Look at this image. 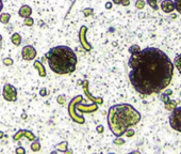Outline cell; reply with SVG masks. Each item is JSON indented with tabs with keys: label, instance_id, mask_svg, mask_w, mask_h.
I'll list each match as a JSON object with an SVG mask.
<instances>
[{
	"label": "cell",
	"instance_id": "cell-1",
	"mask_svg": "<svg viewBox=\"0 0 181 154\" xmlns=\"http://www.w3.org/2000/svg\"><path fill=\"white\" fill-rule=\"evenodd\" d=\"M128 65L131 69L129 80L132 87L146 96L162 92L174 75V64L170 57L156 47H146L132 54Z\"/></svg>",
	"mask_w": 181,
	"mask_h": 154
},
{
	"label": "cell",
	"instance_id": "cell-2",
	"mask_svg": "<svg viewBox=\"0 0 181 154\" xmlns=\"http://www.w3.org/2000/svg\"><path fill=\"white\" fill-rule=\"evenodd\" d=\"M141 113L130 104H117L110 107L108 124L112 133L117 137L122 136L130 126L138 124Z\"/></svg>",
	"mask_w": 181,
	"mask_h": 154
},
{
	"label": "cell",
	"instance_id": "cell-3",
	"mask_svg": "<svg viewBox=\"0 0 181 154\" xmlns=\"http://www.w3.org/2000/svg\"><path fill=\"white\" fill-rule=\"evenodd\" d=\"M50 69L57 74H69L75 72L77 56L68 46L60 45L51 48L46 55Z\"/></svg>",
	"mask_w": 181,
	"mask_h": 154
},
{
	"label": "cell",
	"instance_id": "cell-4",
	"mask_svg": "<svg viewBox=\"0 0 181 154\" xmlns=\"http://www.w3.org/2000/svg\"><path fill=\"white\" fill-rule=\"evenodd\" d=\"M170 124L173 129L181 132V106L176 107L170 116Z\"/></svg>",
	"mask_w": 181,
	"mask_h": 154
},
{
	"label": "cell",
	"instance_id": "cell-5",
	"mask_svg": "<svg viewBox=\"0 0 181 154\" xmlns=\"http://www.w3.org/2000/svg\"><path fill=\"white\" fill-rule=\"evenodd\" d=\"M3 98L10 102H14L17 100V90L14 86L10 84L5 85L3 87Z\"/></svg>",
	"mask_w": 181,
	"mask_h": 154
},
{
	"label": "cell",
	"instance_id": "cell-6",
	"mask_svg": "<svg viewBox=\"0 0 181 154\" xmlns=\"http://www.w3.org/2000/svg\"><path fill=\"white\" fill-rule=\"evenodd\" d=\"M21 55H23L24 59L30 61V60H33L36 57V50L32 45H26L21 50Z\"/></svg>",
	"mask_w": 181,
	"mask_h": 154
},
{
	"label": "cell",
	"instance_id": "cell-7",
	"mask_svg": "<svg viewBox=\"0 0 181 154\" xmlns=\"http://www.w3.org/2000/svg\"><path fill=\"white\" fill-rule=\"evenodd\" d=\"M161 10L164 13H172L175 11V3L173 0H163L161 2Z\"/></svg>",
	"mask_w": 181,
	"mask_h": 154
},
{
	"label": "cell",
	"instance_id": "cell-8",
	"mask_svg": "<svg viewBox=\"0 0 181 154\" xmlns=\"http://www.w3.org/2000/svg\"><path fill=\"white\" fill-rule=\"evenodd\" d=\"M31 13H32V10L29 5H23V7L21 8V10H19V15L24 18L29 17V16L31 15Z\"/></svg>",
	"mask_w": 181,
	"mask_h": 154
},
{
	"label": "cell",
	"instance_id": "cell-9",
	"mask_svg": "<svg viewBox=\"0 0 181 154\" xmlns=\"http://www.w3.org/2000/svg\"><path fill=\"white\" fill-rule=\"evenodd\" d=\"M11 41H12V43H13L14 45H16V46L21 45V36L19 35L18 33H14L13 35H12V38H11Z\"/></svg>",
	"mask_w": 181,
	"mask_h": 154
},
{
	"label": "cell",
	"instance_id": "cell-10",
	"mask_svg": "<svg viewBox=\"0 0 181 154\" xmlns=\"http://www.w3.org/2000/svg\"><path fill=\"white\" fill-rule=\"evenodd\" d=\"M164 107H165L166 110L168 111H173L175 108L177 107V104H176V101H168L167 103H165V105H164Z\"/></svg>",
	"mask_w": 181,
	"mask_h": 154
},
{
	"label": "cell",
	"instance_id": "cell-11",
	"mask_svg": "<svg viewBox=\"0 0 181 154\" xmlns=\"http://www.w3.org/2000/svg\"><path fill=\"white\" fill-rule=\"evenodd\" d=\"M174 63H175V65H176V68H177V70H178V72L180 73V75H181V54L180 55H177V56L175 57Z\"/></svg>",
	"mask_w": 181,
	"mask_h": 154
},
{
	"label": "cell",
	"instance_id": "cell-12",
	"mask_svg": "<svg viewBox=\"0 0 181 154\" xmlns=\"http://www.w3.org/2000/svg\"><path fill=\"white\" fill-rule=\"evenodd\" d=\"M34 66L39 69L40 75H41V76H45V74H46V73H45V68H44V66L42 65L41 62H35V63H34Z\"/></svg>",
	"mask_w": 181,
	"mask_h": 154
},
{
	"label": "cell",
	"instance_id": "cell-13",
	"mask_svg": "<svg viewBox=\"0 0 181 154\" xmlns=\"http://www.w3.org/2000/svg\"><path fill=\"white\" fill-rule=\"evenodd\" d=\"M160 0H147V3L150 8H152L154 10H159L158 7V2Z\"/></svg>",
	"mask_w": 181,
	"mask_h": 154
},
{
	"label": "cell",
	"instance_id": "cell-14",
	"mask_svg": "<svg viewBox=\"0 0 181 154\" xmlns=\"http://www.w3.org/2000/svg\"><path fill=\"white\" fill-rule=\"evenodd\" d=\"M9 19H10V14L8 13H3L0 16V22L3 24H7L8 22H9Z\"/></svg>",
	"mask_w": 181,
	"mask_h": 154
},
{
	"label": "cell",
	"instance_id": "cell-15",
	"mask_svg": "<svg viewBox=\"0 0 181 154\" xmlns=\"http://www.w3.org/2000/svg\"><path fill=\"white\" fill-rule=\"evenodd\" d=\"M175 10H177L179 14H181V0H174Z\"/></svg>",
	"mask_w": 181,
	"mask_h": 154
},
{
	"label": "cell",
	"instance_id": "cell-16",
	"mask_svg": "<svg viewBox=\"0 0 181 154\" xmlns=\"http://www.w3.org/2000/svg\"><path fill=\"white\" fill-rule=\"evenodd\" d=\"M160 100L162 101V102L164 103V104H165V103H167L168 101L170 100V95L166 94V93H162V94L160 95Z\"/></svg>",
	"mask_w": 181,
	"mask_h": 154
},
{
	"label": "cell",
	"instance_id": "cell-17",
	"mask_svg": "<svg viewBox=\"0 0 181 154\" xmlns=\"http://www.w3.org/2000/svg\"><path fill=\"white\" fill-rule=\"evenodd\" d=\"M141 50V48H140V46H138V45H132L131 47L129 48V52L130 54H136V52H138Z\"/></svg>",
	"mask_w": 181,
	"mask_h": 154
},
{
	"label": "cell",
	"instance_id": "cell-18",
	"mask_svg": "<svg viewBox=\"0 0 181 154\" xmlns=\"http://www.w3.org/2000/svg\"><path fill=\"white\" fill-rule=\"evenodd\" d=\"M135 7L138 8V9L142 10L143 8L145 7V2L143 1V0H138V1H136V3H135Z\"/></svg>",
	"mask_w": 181,
	"mask_h": 154
},
{
	"label": "cell",
	"instance_id": "cell-19",
	"mask_svg": "<svg viewBox=\"0 0 181 154\" xmlns=\"http://www.w3.org/2000/svg\"><path fill=\"white\" fill-rule=\"evenodd\" d=\"M25 25L32 26V25H33V19H32V18H30V17H26L25 18Z\"/></svg>",
	"mask_w": 181,
	"mask_h": 154
},
{
	"label": "cell",
	"instance_id": "cell-20",
	"mask_svg": "<svg viewBox=\"0 0 181 154\" xmlns=\"http://www.w3.org/2000/svg\"><path fill=\"white\" fill-rule=\"evenodd\" d=\"M126 134H127V136H129V137H131V136H133L134 135V131H128V129H127V132H126Z\"/></svg>",
	"mask_w": 181,
	"mask_h": 154
},
{
	"label": "cell",
	"instance_id": "cell-21",
	"mask_svg": "<svg viewBox=\"0 0 181 154\" xmlns=\"http://www.w3.org/2000/svg\"><path fill=\"white\" fill-rule=\"evenodd\" d=\"M130 1L129 0H122V5H125V7H127V5H129Z\"/></svg>",
	"mask_w": 181,
	"mask_h": 154
},
{
	"label": "cell",
	"instance_id": "cell-22",
	"mask_svg": "<svg viewBox=\"0 0 181 154\" xmlns=\"http://www.w3.org/2000/svg\"><path fill=\"white\" fill-rule=\"evenodd\" d=\"M5 64H12L13 63V61H12V59H8L7 58V59H5Z\"/></svg>",
	"mask_w": 181,
	"mask_h": 154
},
{
	"label": "cell",
	"instance_id": "cell-23",
	"mask_svg": "<svg viewBox=\"0 0 181 154\" xmlns=\"http://www.w3.org/2000/svg\"><path fill=\"white\" fill-rule=\"evenodd\" d=\"M164 90H165V92H164V93H166V94H168V95H170V94L173 93V91L170 90V89H166V88H165Z\"/></svg>",
	"mask_w": 181,
	"mask_h": 154
},
{
	"label": "cell",
	"instance_id": "cell-24",
	"mask_svg": "<svg viewBox=\"0 0 181 154\" xmlns=\"http://www.w3.org/2000/svg\"><path fill=\"white\" fill-rule=\"evenodd\" d=\"M113 2L115 3V5H120V3H122V0H113Z\"/></svg>",
	"mask_w": 181,
	"mask_h": 154
},
{
	"label": "cell",
	"instance_id": "cell-25",
	"mask_svg": "<svg viewBox=\"0 0 181 154\" xmlns=\"http://www.w3.org/2000/svg\"><path fill=\"white\" fill-rule=\"evenodd\" d=\"M2 7H3L2 0H0V12H1V10H2Z\"/></svg>",
	"mask_w": 181,
	"mask_h": 154
},
{
	"label": "cell",
	"instance_id": "cell-26",
	"mask_svg": "<svg viewBox=\"0 0 181 154\" xmlns=\"http://www.w3.org/2000/svg\"><path fill=\"white\" fill-rule=\"evenodd\" d=\"M116 143H124V140H120V139H118V140H115Z\"/></svg>",
	"mask_w": 181,
	"mask_h": 154
},
{
	"label": "cell",
	"instance_id": "cell-27",
	"mask_svg": "<svg viewBox=\"0 0 181 154\" xmlns=\"http://www.w3.org/2000/svg\"><path fill=\"white\" fill-rule=\"evenodd\" d=\"M1 43H2V36L0 34V47H1Z\"/></svg>",
	"mask_w": 181,
	"mask_h": 154
}]
</instances>
